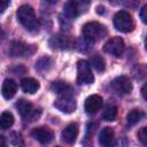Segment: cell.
Segmentation results:
<instances>
[{
    "mask_svg": "<svg viewBox=\"0 0 147 147\" xmlns=\"http://www.w3.org/2000/svg\"><path fill=\"white\" fill-rule=\"evenodd\" d=\"M18 22L29 31H34L38 26V21L33 8L29 5H23L17 10Z\"/></svg>",
    "mask_w": 147,
    "mask_h": 147,
    "instance_id": "6da1fadb",
    "label": "cell"
},
{
    "mask_svg": "<svg viewBox=\"0 0 147 147\" xmlns=\"http://www.w3.org/2000/svg\"><path fill=\"white\" fill-rule=\"evenodd\" d=\"M83 37L90 42L98 41L102 39L107 34V30L105 25L98 23V22H88L83 26Z\"/></svg>",
    "mask_w": 147,
    "mask_h": 147,
    "instance_id": "7a4b0ae2",
    "label": "cell"
},
{
    "mask_svg": "<svg viewBox=\"0 0 147 147\" xmlns=\"http://www.w3.org/2000/svg\"><path fill=\"white\" fill-rule=\"evenodd\" d=\"M114 26L116 30L127 33L131 32L134 28V23H133V18L132 16L124 10L117 11L114 16Z\"/></svg>",
    "mask_w": 147,
    "mask_h": 147,
    "instance_id": "3957f363",
    "label": "cell"
},
{
    "mask_svg": "<svg viewBox=\"0 0 147 147\" xmlns=\"http://www.w3.org/2000/svg\"><path fill=\"white\" fill-rule=\"evenodd\" d=\"M94 82V76L92 74L91 64L85 61L80 60L77 63V83L78 84H92Z\"/></svg>",
    "mask_w": 147,
    "mask_h": 147,
    "instance_id": "277c9868",
    "label": "cell"
},
{
    "mask_svg": "<svg viewBox=\"0 0 147 147\" xmlns=\"http://www.w3.org/2000/svg\"><path fill=\"white\" fill-rule=\"evenodd\" d=\"M76 100L72 94H62L54 102V107L64 114H71L76 109Z\"/></svg>",
    "mask_w": 147,
    "mask_h": 147,
    "instance_id": "5b68a950",
    "label": "cell"
},
{
    "mask_svg": "<svg viewBox=\"0 0 147 147\" xmlns=\"http://www.w3.org/2000/svg\"><path fill=\"white\" fill-rule=\"evenodd\" d=\"M34 47L32 45H28L23 41H11L9 47V55L13 57L18 56H29L34 52Z\"/></svg>",
    "mask_w": 147,
    "mask_h": 147,
    "instance_id": "8992f818",
    "label": "cell"
},
{
    "mask_svg": "<svg viewBox=\"0 0 147 147\" xmlns=\"http://www.w3.org/2000/svg\"><path fill=\"white\" fill-rule=\"evenodd\" d=\"M125 45L122 38L119 37H113L110 38L103 46V51L110 55H114L116 57H119L124 52Z\"/></svg>",
    "mask_w": 147,
    "mask_h": 147,
    "instance_id": "52a82bcc",
    "label": "cell"
},
{
    "mask_svg": "<svg viewBox=\"0 0 147 147\" xmlns=\"http://www.w3.org/2000/svg\"><path fill=\"white\" fill-rule=\"evenodd\" d=\"M113 88L118 94H129L132 91V83L126 76H118L111 82Z\"/></svg>",
    "mask_w": 147,
    "mask_h": 147,
    "instance_id": "ba28073f",
    "label": "cell"
},
{
    "mask_svg": "<svg viewBox=\"0 0 147 147\" xmlns=\"http://www.w3.org/2000/svg\"><path fill=\"white\" fill-rule=\"evenodd\" d=\"M31 136L38 140L40 144H48L52 141L53 139V132L51 129L46 127V126H39L32 130Z\"/></svg>",
    "mask_w": 147,
    "mask_h": 147,
    "instance_id": "9c48e42d",
    "label": "cell"
},
{
    "mask_svg": "<svg viewBox=\"0 0 147 147\" xmlns=\"http://www.w3.org/2000/svg\"><path fill=\"white\" fill-rule=\"evenodd\" d=\"M71 45V39L63 34H55L49 39V46L53 49H68Z\"/></svg>",
    "mask_w": 147,
    "mask_h": 147,
    "instance_id": "30bf717a",
    "label": "cell"
},
{
    "mask_svg": "<svg viewBox=\"0 0 147 147\" xmlns=\"http://www.w3.org/2000/svg\"><path fill=\"white\" fill-rule=\"evenodd\" d=\"M102 106V98L98 94H93V95H90L86 100H85V110L86 113L88 114H95L100 110Z\"/></svg>",
    "mask_w": 147,
    "mask_h": 147,
    "instance_id": "8fae6325",
    "label": "cell"
},
{
    "mask_svg": "<svg viewBox=\"0 0 147 147\" xmlns=\"http://www.w3.org/2000/svg\"><path fill=\"white\" fill-rule=\"evenodd\" d=\"M78 125L76 123H70L69 125H67L64 127V130L62 131V140L67 144H74L76 141V138L78 136Z\"/></svg>",
    "mask_w": 147,
    "mask_h": 147,
    "instance_id": "7c38bea8",
    "label": "cell"
},
{
    "mask_svg": "<svg viewBox=\"0 0 147 147\" xmlns=\"http://www.w3.org/2000/svg\"><path fill=\"white\" fill-rule=\"evenodd\" d=\"M99 144L105 147L113 146L115 144V138H114V131L110 127H103L99 134Z\"/></svg>",
    "mask_w": 147,
    "mask_h": 147,
    "instance_id": "4fadbf2b",
    "label": "cell"
},
{
    "mask_svg": "<svg viewBox=\"0 0 147 147\" xmlns=\"http://www.w3.org/2000/svg\"><path fill=\"white\" fill-rule=\"evenodd\" d=\"M17 91V84L13 79H5L2 87H1V93L5 99H11Z\"/></svg>",
    "mask_w": 147,
    "mask_h": 147,
    "instance_id": "5bb4252c",
    "label": "cell"
},
{
    "mask_svg": "<svg viewBox=\"0 0 147 147\" xmlns=\"http://www.w3.org/2000/svg\"><path fill=\"white\" fill-rule=\"evenodd\" d=\"M21 87L23 92L33 94L39 90V83L33 78H24L21 80Z\"/></svg>",
    "mask_w": 147,
    "mask_h": 147,
    "instance_id": "9a60e30c",
    "label": "cell"
},
{
    "mask_svg": "<svg viewBox=\"0 0 147 147\" xmlns=\"http://www.w3.org/2000/svg\"><path fill=\"white\" fill-rule=\"evenodd\" d=\"M15 108L17 109L18 114H20L22 117H24V118H26V117L32 113V105H31L29 101L24 100V99L18 100V101L15 103Z\"/></svg>",
    "mask_w": 147,
    "mask_h": 147,
    "instance_id": "2e32d148",
    "label": "cell"
},
{
    "mask_svg": "<svg viewBox=\"0 0 147 147\" xmlns=\"http://www.w3.org/2000/svg\"><path fill=\"white\" fill-rule=\"evenodd\" d=\"M63 13H64L65 16L69 17V18H75V17H77V16L79 15L78 2H76V1H74V0L68 1V2L64 5Z\"/></svg>",
    "mask_w": 147,
    "mask_h": 147,
    "instance_id": "e0dca14e",
    "label": "cell"
},
{
    "mask_svg": "<svg viewBox=\"0 0 147 147\" xmlns=\"http://www.w3.org/2000/svg\"><path fill=\"white\" fill-rule=\"evenodd\" d=\"M52 91L57 93L59 95H62V94H72V88L70 85H68L67 83L64 82H54L51 86Z\"/></svg>",
    "mask_w": 147,
    "mask_h": 147,
    "instance_id": "ac0fdd59",
    "label": "cell"
},
{
    "mask_svg": "<svg viewBox=\"0 0 147 147\" xmlns=\"http://www.w3.org/2000/svg\"><path fill=\"white\" fill-rule=\"evenodd\" d=\"M90 64L99 72H101L106 69V62H105L103 57L99 54H94L90 57Z\"/></svg>",
    "mask_w": 147,
    "mask_h": 147,
    "instance_id": "d6986e66",
    "label": "cell"
},
{
    "mask_svg": "<svg viewBox=\"0 0 147 147\" xmlns=\"http://www.w3.org/2000/svg\"><path fill=\"white\" fill-rule=\"evenodd\" d=\"M144 116H145V114H144L141 110H139V109H133V110H131V111L127 114V116H126V123H127L129 126H133V125L137 124Z\"/></svg>",
    "mask_w": 147,
    "mask_h": 147,
    "instance_id": "ffe728a7",
    "label": "cell"
},
{
    "mask_svg": "<svg viewBox=\"0 0 147 147\" xmlns=\"http://www.w3.org/2000/svg\"><path fill=\"white\" fill-rule=\"evenodd\" d=\"M53 65V61L51 57L48 56H44V57H40L37 62H36V69L40 72H45V71H48Z\"/></svg>",
    "mask_w": 147,
    "mask_h": 147,
    "instance_id": "44dd1931",
    "label": "cell"
},
{
    "mask_svg": "<svg viewBox=\"0 0 147 147\" xmlns=\"http://www.w3.org/2000/svg\"><path fill=\"white\" fill-rule=\"evenodd\" d=\"M13 124H14V116L9 111H3L0 116V127L2 130H7Z\"/></svg>",
    "mask_w": 147,
    "mask_h": 147,
    "instance_id": "7402d4cb",
    "label": "cell"
},
{
    "mask_svg": "<svg viewBox=\"0 0 147 147\" xmlns=\"http://www.w3.org/2000/svg\"><path fill=\"white\" fill-rule=\"evenodd\" d=\"M116 116H117V107L116 106H113V105L111 106H108L105 109L103 114H102V118L106 122H113V121H115Z\"/></svg>",
    "mask_w": 147,
    "mask_h": 147,
    "instance_id": "603a6c76",
    "label": "cell"
},
{
    "mask_svg": "<svg viewBox=\"0 0 147 147\" xmlns=\"http://www.w3.org/2000/svg\"><path fill=\"white\" fill-rule=\"evenodd\" d=\"M147 75V65L138 64L133 68V76L136 79H141Z\"/></svg>",
    "mask_w": 147,
    "mask_h": 147,
    "instance_id": "cb8c5ba5",
    "label": "cell"
},
{
    "mask_svg": "<svg viewBox=\"0 0 147 147\" xmlns=\"http://www.w3.org/2000/svg\"><path fill=\"white\" fill-rule=\"evenodd\" d=\"M138 139L142 145L147 146V126H144L138 131Z\"/></svg>",
    "mask_w": 147,
    "mask_h": 147,
    "instance_id": "d4e9b609",
    "label": "cell"
},
{
    "mask_svg": "<svg viewBox=\"0 0 147 147\" xmlns=\"http://www.w3.org/2000/svg\"><path fill=\"white\" fill-rule=\"evenodd\" d=\"M140 18L144 23L147 24V5H145L140 10Z\"/></svg>",
    "mask_w": 147,
    "mask_h": 147,
    "instance_id": "484cf974",
    "label": "cell"
},
{
    "mask_svg": "<svg viewBox=\"0 0 147 147\" xmlns=\"http://www.w3.org/2000/svg\"><path fill=\"white\" fill-rule=\"evenodd\" d=\"M8 5H9V0H0V13L1 14L6 10Z\"/></svg>",
    "mask_w": 147,
    "mask_h": 147,
    "instance_id": "4316f807",
    "label": "cell"
},
{
    "mask_svg": "<svg viewBox=\"0 0 147 147\" xmlns=\"http://www.w3.org/2000/svg\"><path fill=\"white\" fill-rule=\"evenodd\" d=\"M141 94H142V98L147 101V83L142 85V87H141Z\"/></svg>",
    "mask_w": 147,
    "mask_h": 147,
    "instance_id": "83f0119b",
    "label": "cell"
},
{
    "mask_svg": "<svg viewBox=\"0 0 147 147\" xmlns=\"http://www.w3.org/2000/svg\"><path fill=\"white\" fill-rule=\"evenodd\" d=\"M96 13H98V14H103V13H105V8H103L102 6H99V7L96 8Z\"/></svg>",
    "mask_w": 147,
    "mask_h": 147,
    "instance_id": "f1b7e54d",
    "label": "cell"
},
{
    "mask_svg": "<svg viewBox=\"0 0 147 147\" xmlns=\"http://www.w3.org/2000/svg\"><path fill=\"white\" fill-rule=\"evenodd\" d=\"M74 1L80 2V3H90V2H91V0H74Z\"/></svg>",
    "mask_w": 147,
    "mask_h": 147,
    "instance_id": "f546056e",
    "label": "cell"
},
{
    "mask_svg": "<svg viewBox=\"0 0 147 147\" xmlns=\"http://www.w3.org/2000/svg\"><path fill=\"white\" fill-rule=\"evenodd\" d=\"M46 1H47L48 3H52V5H53V3H56V2H57V0H46Z\"/></svg>",
    "mask_w": 147,
    "mask_h": 147,
    "instance_id": "4dcf8cb0",
    "label": "cell"
},
{
    "mask_svg": "<svg viewBox=\"0 0 147 147\" xmlns=\"http://www.w3.org/2000/svg\"><path fill=\"white\" fill-rule=\"evenodd\" d=\"M145 48H146V51H147V37H146V39H145Z\"/></svg>",
    "mask_w": 147,
    "mask_h": 147,
    "instance_id": "1f68e13d",
    "label": "cell"
}]
</instances>
